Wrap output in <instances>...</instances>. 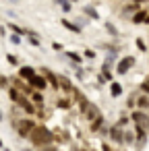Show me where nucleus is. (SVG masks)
Here are the masks:
<instances>
[{
    "label": "nucleus",
    "instance_id": "nucleus-1",
    "mask_svg": "<svg viewBox=\"0 0 149 151\" xmlns=\"http://www.w3.org/2000/svg\"><path fill=\"white\" fill-rule=\"evenodd\" d=\"M29 141L35 145V147H48V145H52L54 143V132L50 130V128H46L44 124H37L33 130H31V134H29Z\"/></svg>",
    "mask_w": 149,
    "mask_h": 151
},
{
    "label": "nucleus",
    "instance_id": "nucleus-2",
    "mask_svg": "<svg viewBox=\"0 0 149 151\" xmlns=\"http://www.w3.org/2000/svg\"><path fill=\"white\" fill-rule=\"evenodd\" d=\"M37 126V122L33 120V118H21V120H17L15 122V130L23 137V139H29V134H31V130Z\"/></svg>",
    "mask_w": 149,
    "mask_h": 151
},
{
    "label": "nucleus",
    "instance_id": "nucleus-3",
    "mask_svg": "<svg viewBox=\"0 0 149 151\" xmlns=\"http://www.w3.org/2000/svg\"><path fill=\"white\" fill-rule=\"evenodd\" d=\"M27 85H29L33 91H40V93H44V91L48 89V81H46L44 75H40V73H37L35 77H31V79L27 81Z\"/></svg>",
    "mask_w": 149,
    "mask_h": 151
},
{
    "label": "nucleus",
    "instance_id": "nucleus-4",
    "mask_svg": "<svg viewBox=\"0 0 149 151\" xmlns=\"http://www.w3.org/2000/svg\"><path fill=\"white\" fill-rule=\"evenodd\" d=\"M132 66H135V56H124V58L118 60V64H116V73H118V75H126Z\"/></svg>",
    "mask_w": 149,
    "mask_h": 151
},
{
    "label": "nucleus",
    "instance_id": "nucleus-5",
    "mask_svg": "<svg viewBox=\"0 0 149 151\" xmlns=\"http://www.w3.org/2000/svg\"><path fill=\"white\" fill-rule=\"evenodd\" d=\"M130 122H135L137 126H143V128H147V126H149V116H147V112L135 110V112L130 114Z\"/></svg>",
    "mask_w": 149,
    "mask_h": 151
},
{
    "label": "nucleus",
    "instance_id": "nucleus-6",
    "mask_svg": "<svg viewBox=\"0 0 149 151\" xmlns=\"http://www.w3.org/2000/svg\"><path fill=\"white\" fill-rule=\"evenodd\" d=\"M40 75H44V79L48 81V85H52V89L54 91H60V83H58V77L50 70V68H42L40 70Z\"/></svg>",
    "mask_w": 149,
    "mask_h": 151
},
{
    "label": "nucleus",
    "instance_id": "nucleus-7",
    "mask_svg": "<svg viewBox=\"0 0 149 151\" xmlns=\"http://www.w3.org/2000/svg\"><path fill=\"white\" fill-rule=\"evenodd\" d=\"M108 137H110V141L116 143V145H122V143H124V130H122L120 126H116V124L108 130Z\"/></svg>",
    "mask_w": 149,
    "mask_h": 151
},
{
    "label": "nucleus",
    "instance_id": "nucleus-8",
    "mask_svg": "<svg viewBox=\"0 0 149 151\" xmlns=\"http://www.w3.org/2000/svg\"><path fill=\"white\" fill-rule=\"evenodd\" d=\"M35 75H37V73H35L33 66H27V64H25V66H19V79H21V81H29V79L35 77Z\"/></svg>",
    "mask_w": 149,
    "mask_h": 151
},
{
    "label": "nucleus",
    "instance_id": "nucleus-9",
    "mask_svg": "<svg viewBox=\"0 0 149 151\" xmlns=\"http://www.w3.org/2000/svg\"><path fill=\"white\" fill-rule=\"evenodd\" d=\"M58 83H60V89H62V91H64L66 95L75 91V87H73V83H71V79H68V77L60 75V77H58Z\"/></svg>",
    "mask_w": 149,
    "mask_h": 151
},
{
    "label": "nucleus",
    "instance_id": "nucleus-10",
    "mask_svg": "<svg viewBox=\"0 0 149 151\" xmlns=\"http://www.w3.org/2000/svg\"><path fill=\"white\" fill-rule=\"evenodd\" d=\"M135 104H137V110H141V112H147L149 110V97L147 95H137L135 97Z\"/></svg>",
    "mask_w": 149,
    "mask_h": 151
},
{
    "label": "nucleus",
    "instance_id": "nucleus-11",
    "mask_svg": "<svg viewBox=\"0 0 149 151\" xmlns=\"http://www.w3.org/2000/svg\"><path fill=\"white\" fill-rule=\"evenodd\" d=\"M147 15H149V13H147L145 9H141V11H137V13L130 17V21H132L135 25H141V23H145V21H147Z\"/></svg>",
    "mask_w": 149,
    "mask_h": 151
},
{
    "label": "nucleus",
    "instance_id": "nucleus-12",
    "mask_svg": "<svg viewBox=\"0 0 149 151\" xmlns=\"http://www.w3.org/2000/svg\"><path fill=\"white\" fill-rule=\"evenodd\" d=\"M99 116H101V112H99V108H97V106H93V104H91V106H89V110L85 112V120H89V122H93V120H95V118H99Z\"/></svg>",
    "mask_w": 149,
    "mask_h": 151
},
{
    "label": "nucleus",
    "instance_id": "nucleus-13",
    "mask_svg": "<svg viewBox=\"0 0 149 151\" xmlns=\"http://www.w3.org/2000/svg\"><path fill=\"white\" fill-rule=\"evenodd\" d=\"M56 106H58L60 110H71V108H73V99H71L68 95H64V97H58V99H56Z\"/></svg>",
    "mask_w": 149,
    "mask_h": 151
},
{
    "label": "nucleus",
    "instance_id": "nucleus-14",
    "mask_svg": "<svg viewBox=\"0 0 149 151\" xmlns=\"http://www.w3.org/2000/svg\"><path fill=\"white\" fill-rule=\"evenodd\" d=\"M60 23H62V27H64V29H68V31H73V33H81V29H83L81 25H75V23H73V21H68V19H62Z\"/></svg>",
    "mask_w": 149,
    "mask_h": 151
},
{
    "label": "nucleus",
    "instance_id": "nucleus-15",
    "mask_svg": "<svg viewBox=\"0 0 149 151\" xmlns=\"http://www.w3.org/2000/svg\"><path fill=\"white\" fill-rule=\"evenodd\" d=\"M137 11H141V2H128V4H124V15H135Z\"/></svg>",
    "mask_w": 149,
    "mask_h": 151
},
{
    "label": "nucleus",
    "instance_id": "nucleus-16",
    "mask_svg": "<svg viewBox=\"0 0 149 151\" xmlns=\"http://www.w3.org/2000/svg\"><path fill=\"white\" fill-rule=\"evenodd\" d=\"M9 97H11V101L19 104V99H21V97H25V95H23L17 87H13V85H11V87H9Z\"/></svg>",
    "mask_w": 149,
    "mask_h": 151
},
{
    "label": "nucleus",
    "instance_id": "nucleus-17",
    "mask_svg": "<svg viewBox=\"0 0 149 151\" xmlns=\"http://www.w3.org/2000/svg\"><path fill=\"white\" fill-rule=\"evenodd\" d=\"M104 122H106V120H104V116L95 118V120H93V122L89 124V130H91V132H99V130L104 128Z\"/></svg>",
    "mask_w": 149,
    "mask_h": 151
},
{
    "label": "nucleus",
    "instance_id": "nucleus-18",
    "mask_svg": "<svg viewBox=\"0 0 149 151\" xmlns=\"http://www.w3.org/2000/svg\"><path fill=\"white\" fill-rule=\"evenodd\" d=\"M110 95L112 97H118V95H122V85L120 83H110Z\"/></svg>",
    "mask_w": 149,
    "mask_h": 151
},
{
    "label": "nucleus",
    "instance_id": "nucleus-19",
    "mask_svg": "<svg viewBox=\"0 0 149 151\" xmlns=\"http://www.w3.org/2000/svg\"><path fill=\"white\" fill-rule=\"evenodd\" d=\"M135 132H137V139H139L141 143L147 141V130H145L143 126H137V124H135Z\"/></svg>",
    "mask_w": 149,
    "mask_h": 151
},
{
    "label": "nucleus",
    "instance_id": "nucleus-20",
    "mask_svg": "<svg viewBox=\"0 0 149 151\" xmlns=\"http://www.w3.org/2000/svg\"><path fill=\"white\" fill-rule=\"evenodd\" d=\"M83 13H85L87 17H91L93 21H97V19H99V15H97V11H95L93 6H83Z\"/></svg>",
    "mask_w": 149,
    "mask_h": 151
},
{
    "label": "nucleus",
    "instance_id": "nucleus-21",
    "mask_svg": "<svg viewBox=\"0 0 149 151\" xmlns=\"http://www.w3.org/2000/svg\"><path fill=\"white\" fill-rule=\"evenodd\" d=\"M64 56H68V60H73V62H75L77 66H79V64L83 62V56H81V54H77V52H66Z\"/></svg>",
    "mask_w": 149,
    "mask_h": 151
},
{
    "label": "nucleus",
    "instance_id": "nucleus-22",
    "mask_svg": "<svg viewBox=\"0 0 149 151\" xmlns=\"http://www.w3.org/2000/svg\"><path fill=\"white\" fill-rule=\"evenodd\" d=\"M9 29L15 33V35H23V33H27V29H23V27H19L17 23H9Z\"/></svg>",
    "mask_w": 149,
    "mask_h": 151
},
{
    "label": "nucleus",
    "instance_id": "nucleus-23",
    "mask_svg": "<svg viewBox=\"0 0 149 151\" xmlns=\"http://www.w3.org/2000/svg\"><path fill=\"white\" fill-rule=\"evenodd\" d=\"M124 143L126 145H132L135 143V132L132 130H124Z\"/></svg>",
    "mask_w": 149,
    "mask_h": 151
},
{
    "label": "nucleus",
    "instance_id": "nucleus-24",
    "mask_svg": "<svg viewBox=\"0 0 149 151\" xmlns=\"http://www.w3.org/2000/svg\"><path fill=\"white\" fill-rule=\"evenodd\" d=\"M106 31L110 33V35H114V37H118V29L112 25V23H106Z\"/></svg>",
    "mask_w": 149,
    "mask_h": 151
},
{
    "label": "nucleus",
    "instance_id": "nucleus-25",
    "mask_svg": "<svg viewBox=\"0 0 149 151\" xmlns=\"http://www.w3.org/2000/svg\"><path fill=\"white\" fill-rule=\"evenodd\" d=\"M130 122V116H120V120L116 122V126H120V128H124L126 124Z\"/></svg>",
    "mask_w": 149,
    "mask_h": 151
},
{
    "label": "nucleus",
    "instance_id": "nucleus-26",
    "mask_svg": "<svg viewBox=\"0 0 149 151\" xmlns=\"http://www.w3.org/2000/svg\"><path fill=\"white\" fill-rule=\"evenodd\" d=\"M60 4V9L64 11V13H71V9H73V2H68V0H64V2H58Z\"/></svg>",
    "mask_w": 149,
    "mask_h": 151
},
{
    "label": "nucleus",
    "instance_id": "nucleus-27",
    "mask_svg": "<svg viewBox=\"0 0 149 151\" xmlns=\"http://www.w3.org/2000/svg\"><path fill=\"white\" fill-rule=\"evenodd\" d=\"M95 56H97V54H95V52H93V50H91V48H87V50H85V52H83V58H87V60H93V58H95Z\"/></svg>",
    "mask_w": 149,
    "mask_h": 151
},
{
    "label": "nucleus",
    "instance_id": "nucleus-28",
    "mask_svg": "<svg viewBox=\"0 0 149 151\" xmlns=\"http://www.w3.org/2000/svg\"><path fill=\"white\" fill-rule=\"evenodd\" d=\"M6 60H9V64H13V66L19 64V58H17L15 54H6Z\"/></svg>",
    "mask_w": 149,
    "mask_h": 151
},
{
    "label": "nucleus",
    "instance_id": "nucleus-29",
    "mask_svg": "<svg viewBox=\"0 0 149 151\" xmlns=\"http://www.w3.org/2000/svg\"><path fill=\"white\" fill-rule=\"evenodd\" d=\"M139 89H141V93H143V95H147V97H149V83H147V81H143Z\"/></svg>",
    "mask_w": 149,
    "mask_h": 151
},
{
    "label": "nucleus",
    "instance_id": "nucleus-30",
    "mask_svg": "<svg viewBox=\"0 0 149 151\" xmlns=\"http://www.w3.org/2000/svg\"><path fill=\"white\" fill-rule=\"evenodd\" d=\"M0 87H2V89H6V91H9V87H11L9 79H6V77H2V75H0Z\"/></svg>",
    "mask_w": 149,
    "mask_h": 151
},
{
    "label": "nucleus",
    "instance_id": "nucleus-31",
    "mask_svg": "<svg viewBox=\"0 0 149 151\" xmlns=\"http://www.w3.org/2000/svg\"><path fill=\"white\" fill-rule=\"evenodd\" d=\"M135 44H137V48H139L141 52H147V44H145L143 40H135Z\"/></svg>",
    "mask_w": 149,
    "mask_h": 151
},
{
    "label": "nucleus",
    "instance_id": "nucleus-32",
    "mask_svg": "<svg viewBox=\"0 0 149 151\" xmlns=\"http://www.w3.org/2000/svg\"><path fill=\"white\" fill-rule=\"evenodd\" d=\"M13 44H21V35H15V33H11V37H9Z\"/></svg>",
    "mask_w": 149,
    "mask_h": 151
},
{
    "label": "nucleus",
    "instance_id": "nucleus-33",
    "mask_svg": "<svg viewBox=\"0 0 149 151\" xmlns=\"http://www.w3.org/2000/svg\"><path fill=\"white\" fill-rule=\"evenodd\" d=\"M52 48H54V50H58V52H60V50H62V46H60V44H58V42H54V44H52Z\"/></svg>",
    "mask_w": 149,
    "mask_h": 151
},
{
    "label": "nucleus",
    "instance_id": "nucleus-34",
    "mask_svg": "<svg viewBox=\"0 0 149 151\" xmlns=\"http://www.w3.org/2000/svg\"><path fill=\"white\" fill-rule=\"evenodd\" d=\"M101 149H104V151H112V149H110V145H108V143H101Z\"/></svg>",
    "mask_w": 149,
    "mask_h": 151
},
{
    "label": "nucleus",
    "instance_id": "nucleus-35",
    "mask_svg": "<svg viewBox=\"0 0 149 151\" xmlns=\"http://www.w3.org/2000/svg\"><path fill=\"white\" fill-rule=\"evenodd\" d=\"M42 151H56V147H52V145H48V147H44Z\"/></svg>",
    "mask_w": 149,
    "mask_h": 151
},
{
    "label": "nucleus",
    "instance_id": "nucleus-36",
    "mask_svg": "<svg viewBox=\"0 0 149 151\" xmlns=\"http://www.w3.org/2000/svg\"><path fill=\"white\" fill-rule=\"evenodd\" d=\"M0 149H4V143H2V139H0Z\"/></svg>",
    "mask_w": 149,
    "mask_h": 151
},
{
    "label": "nucleus",
    "instance_id": "nucleus-37",
    "mask_svg": "<svg viewBox=\"0 0 149 151\" xmlns=\"http://www.w3.org/2000/svg\"><path fill=\"white\" fill-rule=\"evenodd\" d=\"M2 151H11V149H9V147H4V149H2Z\"/></svg>",
    "mask_w": 149,
    "mask_h": 151
},
{
    "label": "nucleus",
    "instance_id": "nucleus-38",
    "mask_svg": "<svg viewBox=\"0 0 149 151\" xmlns=\"http://www.w3.org/2000/svg\"><path fill=\"white\" fill-rule=\"evenodd\" d=\"M145 23H149V15H147V21H145Z\"/></svg>",
    "mask_w": 149,
    "mask_h": 151
},
{
    "label": "nucleus",
    "instance_id": "nucleus-39",
    "mask_svg": "<svg viewBox=\"0 0 149 151\" xmlns=\"http://www.w3.org/2000/svg\"><path fill=\"white\" fill-rule=\"evenodd\" d=\"M0 120H2V112H0Z\"/></svg>",
    "mask_w": 149,
    "mask_h": 151
},
{
    "label": "nucleus",
    "instance_id": "nucleus-40",
    "mask_svg": "<svg viewBox=\"0 0 149 151\" xmlns=\"http://www.w3.org/2000/svg\"><path fill=\"white\" fill-rule=\"evenodd\" d=\"M23 151H31V149H23Z\"/></svg>",
    "mask_w": 149,
    "mask_h": 151
},
{
    "label": "nucleus",
    "instance_id": "nucleus-41",
    "mask_svg": "<svg viewBox=\"0 0 149 151\" xmlns=\"http://www.w3.org/2000/svg\"><path fill=\"white\" fill-rule=\"evenodd\" d=\"M79 151H87V149H79Z\"/></svg>",
    "mask_w": 149,
    "mask_h": 151
},
{
    "label": "nucleus",
    "instance_id": "nucleus-42",
    "mask_svg": "<svg viewBox=\"0 0 149 151\" xmlns=\"http://www.w3.org/2000/svg\"><path fill=\"white\" fill-rule=\"evenodd\" d=\"M147 116H149V110H147Z\"/></svg>",
    "mask_w": 149,
    "mask_h": 151
},
{
    "label": "nucleus",
    "instance_id": "nucleus-43",
    "mask_svg": "<svg viewBox=\"0 0 149 151\" xmlns=\"http://www.w3.org/2000/svg\"><path fill=\"white\" fill-rule=\"evenodd\" d=\"M147 83H149V79H147Z\"/></svg>",
    "mask_w": 149,
    "mask_h": 151
}]
</instances>
